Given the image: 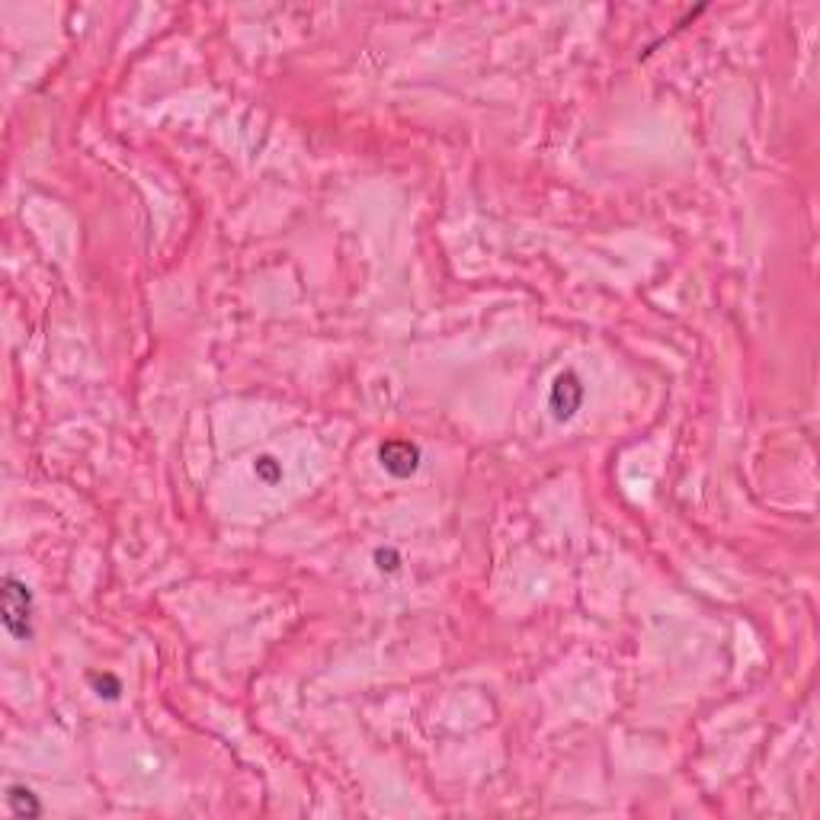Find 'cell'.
Listing matches in <instances>:
<instances>
[{
    "label": "cell",
    "instance_id": "obj_1",
    "mask_svg": "<svg viewBox=\"0 0 820 820\" xmlns=\"http://www.w3.org/2000/svg\"><path fill=\"white\" fill-rule=\"evenodd\" d=\"M0 622L13 641L32 637V590L13 574H4L0 580Z\"/></svg>",
    "mask_w": 820,
    "mask_h": 820
},
{
    "label": "cell",
    "instance_id": "obj_2",
    "mask_svg": "<svg viewBox=\"0 0 820 820\" xmlns=\"http://www.w3.org/2000/svg\"><path fill=\"white\" fill-rule=\"evenodd\" d=\"M584 397H586V385L577 372H561L555 379L548 391V410L555 420H571L580 407H584Z\"/></svg>",
    "mask_w": 820,
    "mask_h": 820
},
{
    "label": "cell",
    "instance_id": "obj_3",
    "mask_svg": "<svg viewBox=\"0 0 820 820\" xmlns=\"http://www.w3.org/2000/svg\"><path fill=\"white\" fill-rule=\"evenodd\" d=\"M379 461L391 477H410V475H417L420 461H423V452H420L417 442H410V440H388L379 446Z\"/></svg>",
    "mask_w": 820,
    "mask_h": 820
},
{
    "label": "cell",
    "instance_id": "obj_4",
    "mask_svg": "<svg viewBox=\"0 0 820 820\" xmlns=\"http://www.w3.org/2000/svg\"><path fill=\"white\" fill-rule=\"evenodd\" d=\"M4 801H7L13 817H39V814H42V801H39V795L30 789V785L10 782Z\"/></svg>",
    "mask_w": 820,
    "mask_h": 820
},
{
    "label": "cell",
    "instance_id": "obj_5",
    "mask_svg": "<svg viewBox=\"0 0 820 820\" xmlns=\"http://www.w3.org/2000/svg\"><path fill=\"white\" fill-rule=\"evenodd\" d=\"M90 682H94V692L100 699H110V702H116L119 692H122V682L116 680L112 673H94L90 676Z\"/></svg>",
    "mask_w": 820,
    "mask_h": 820
},
{
    "label": "cell",
    "instance_id": "obj_6",
    "mask_svg": "<svg viewBox=\"0 0 820 820\" xmlns=\"http://www.w3.org/2000/svg\"><path fill=\"white\" fill-rule=\"evenodd\" d=\"M254 475L266 484H276L279 477H282V465H279L272 455H260V459L254 461Z\"/></svg>",
    "mask_w": 820,
    "mask_h": 820
},
{
    "label": "cell",
    "instance_id": "obj_7",
    "mask_svg": "<svg viewBox=\"0 0 820 820\" xmlns=\"http://www.w3.org/2000/svg\"><path fill=\"white\" fill-rule=\"evenodd\" d=\"M375 567H379L381 574L401 571V555H397V548H375Z\"/></svg>",
    "mask_w": 820,
    "mask_h": 820
}]
</instances>
